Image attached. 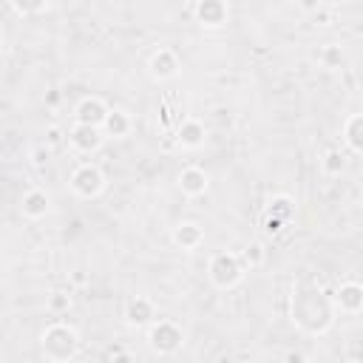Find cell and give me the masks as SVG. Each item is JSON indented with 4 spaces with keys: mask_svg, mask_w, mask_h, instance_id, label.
Returning a JSON list of instances; mask_svg holds the SVG:
<instances>
[{
    "mask_svg": "<svg viewBox=\"0 0 363 363\" xmlns=\"http://www.w3.org/2000/svg\"><path fill=\"white\" fill-rule=\"evenodd\" d=\"M335 298L326 295L318 284H298L289 298V315L298 329L306 335H323L335 323Z\"/></svg>",
    "mask_w": 363,
    "mask_h": 363,
    "instance_id": "cell-1",
    "label": "cell"
},
{
    "mask_svg": "<svg viewBox=\"0 0 363 363\" xmlns=\"http://www.w3.org/2000/svg\"><path fill=\"white\" fill-rule=\"evenodd\" d=\"M40 343H43V354H45L48 360H54V363L71 360V357H77V352H79V335H77V329L68 326V323H62V320L51 323V326L43 332Z\"/></svg>",
    "mask_w": 363,
    "mask_h": 363,
    "instance_id": "cell-2",
    "label": "cell"
},
{
    "mask_svg": "<svg viewBox=\"0 0 363 363\" xmlns=\"http://www.w3.org/2000/svg\"><path fill=\"white\" fill-rule=\"evenodd\" d=\"M244 261H241V255H235V252H216L213 258H210V264H207V275H210V281L218 286V289H233L235 284H241V278H244Z\"/></svg>",
    "mask_w": 363,
    "mask_h": 363,
    "instance_id": "cell-3",
    "label": "cell"
},
{
    "mask_svg": "<svg viewBox=\"0 0 363 363\" xmlns=\"http://www.w3.org/2000/svg\"><path fill=\"white\" fill-rule=\"evenodd\" d=\"M68 184H71V190H74L79 199H96V196L105 190V173H102L94 162H82V164L74 167Z\"/></svg>",
    "mask_w": 363,
    "mask_h": 363,
    "instance_id": "cell-4",
    "label": "cell"
},
{
    "mask_svg": "<svg viewBox=\"0 0 363 363\" xmlns=\"http://www.w3.org/2000/svg\"><path fill=\"white\" fill-rule=\"evenodd\" d=\"M182 340H184V335H182V329L173 323V320H156L153 326H150V332H147V343H150V349L153 352H159V354H173L179 346H182Z\"/></svg>",
    "mask_w": 363,
    "mask_h": 363,
    "instance_id": "cell-5",
    "label": "cell"
},
{
    "mask_svg": "<svg viewBox=\"0 0 363 363\" xmlns=\"http://www.w3.org/2000/svg\"><path fill=\"white\" fill-rule=\"evenodd\" d=\"M68 142H71V147L77 150V153H94V150H99V145L105 142V130L99 128V125H85V122H77L74 128H71V133H68Z\"/></svg>",
    "mask_w": 363,
    "mask_h": 363,
    "instance_id": "cell-6",
    "label": "cell"
},
{
    "mask_svg": "<svg viewBox=\"0 0 363 363\" xmlns=\"http://www.w3.org/2000/svg\"><path fill=\"white\" fill-rule=\"evenodd\" d=\"M111 113V108L99 99V96H85L79 105H77V111H74V116H77V122H85V125H105V116Z\"/></svg>",
    "mask_w": 363,
    "mask_h": 363,
    "instance_id": "cell-7",
    "label": "cell"
},
{
    "mask_svg": "<svg viewBox=\"0 0 363 363\" xmlns=\"http://www.w3.org/2000/svg\"><path fill=\"white\" fill-rule=\"evenodd\" d=\"M179 74V57L170 48H159L150 57V77L153 79H173Z\"/></svg>",
    "mask_w": 363,
    "mask_h": 363,
    "instance_id": "cell-8",
    "label": "cell"
},
{
    "mask_svg": "<svg viewBox=\"0 0 363 363\" xmlns=\"http://www.w3.org/2000/svg\"><path fill=\"white\" fill-rule=\"evenodd\" d=\"M196 17H199L201 26L218 28L227 20V3L224 0H199L196 3Z\"/></svg>",
    "mask_w": 363,
    "mask_h": 363,
    "instance_id": "cell-9",
    "label": "cell"
},
{
    "mask_svg": "<svg viewBox=\"0 0 363 363\" xmlns=\"http://www.w3.org/2000/svg\"><path fill=\"white\" fill-rule=\"evenodd\" d=\"M179 187H182L184 196L196 199V196H204V193H207L210 179H207V173H204L201 167H184V170L179 173Z\"/></svg>",
    "mask_w": 363,
    "mask_h": 363,
    "instance_id": "cell-10",
    "label": "cell"
},
{
    "mask_svg": "<svg viewBox=\"0 0 363 363\" xmlns=\"http://www.w3.org/2000/svg\"><path fill=\"white\" fill-rule=\"evenodd\" d=\"M335 306L340 312H360L363 309V286L354 281H346L335 292Z\"/></svg>",
    "mask_w": 363,
    "mask_h": 363,
    "instance_id": "cell-11",
    "label": "cell"
},
{
    "mask_svg": "<svg viewBox=\"0 0 363 363\" xmlns=\"http://www.w3.org/2000/svg\"><path fill=\"white\" fill-rule=\"evenodd\" d=\"M48 204H51V199H48V193L40 190V187L28 190V193L20 199V210H23L26 218H43V216L48 213Z\"/></svg>",
    "mask_w": 363,
    "mask_h": 363,
    "instance_id": "cell-12",
    "label": "cell"
},
{
    "mask_svg": "<svg viewBox=\"0 0 363 363\" xmlns=\"http://www.w3.org/2000/svg\"><path fill=\"white\" fill-rule=\"evenodd\" d=\"M125 320H128L130 326H147L150 320H156V309H153V303H150L147 298L136 295V298L128 303V309H125Z\"/></svg>",
    "mask_w": 363,
    "mask_h": 363,
    "instance_id": "cell-13",
    "label": "cell"
},
{
    "mask_svg": "<svg viewBox=\"0 0 363 363\" xmlns=\"http://www.w3.org/2000/svg\"><path fill=\"white\" fill-rule=\"evenodd\" d=\"M204 136H207V130H204V125L199 122V119H184L182 125H179V130H176V142L182 145V147H201L204 145Z\"/></svg>",
    "mask_w": 363,
    "mask_h": 363,
    "instance_id": "cell-14",
    "label": "cell"
},
{
    "mask_svg": "<svg viewBox=\"0 0 363 363\" xmlns=\"http://www.w3.org/2000/svg\"><path fill=\"white\" fill-rule=\"evenodd\" d=\"M173 241H176L182 250H196V247L204 241V230H201L199 224H193V221H182V224H176V230H173Z\"/></svg>",
    "mask_w": 363,
    "mask_h": 363,
    "instance_id": "cell-15",
    "label": "cell"
},
{
    "mask_svg": "<svg viewBox=\"0 0 363 363\" xmlns=\"http://www.w3.org/2000/svg\"><path fill=\"white\" fill-rule=\"evenodd\" d=\"M105 136H113V139H122L130 133V116L125 111H111L105 116V125H102Z\"/></svg>",
    "mask_w": 363,
    "mask_h": 363,
    "instance_id": "cell-16",
    "label": "cell"
},
{
    "mask_svg": "<svg viewBox=\"0 0 363 363\" xmlns=\"http://www.w3.org/2000/svg\"><path fill=\"white\" fill-rule=\"evenodd\" d=\"M343 139L354 153H363V113H354L343 125Z\"/></svg>",
    "mask_w": 363,
    "mask_h": 363,
    "instance_id": "cell-17",
    "label": "cell"
},
{
    "mask_svg": "<svg viewBox=\"0 0 363 363\" xmlns=\"http://www.w3.org/2000/svg\"><path fill=\"white\" fill-rule=\"evenodd\" d=\"M267 216H272V218L289 224V218L295 216V201H292L289 196H272V199H269V207H267Z\"/></svg>",
    "mask_w": 363,
    "mask_h": 363,
    "instance_id": "cell-18",
    "label": "cell"
},
{
    "mask_svg": "<svg viewBox=\"0 0 363 363\" xmlns=\"http://www.w3.org/2000/svg\"><path fill=\"white\" fill-rule=\"evenodd\" d=\"M320 164H323V170H326V173L337 176V173L346 167V156H343L340 150H329V153L323 156V162H320Z\"/></svg>",
    "mask_w": 363,
    "mask_h": 363,
    "instance_id": "cell-19",
    "label": "cell"
},
{
    "mask_svg": "<svg viewBox=\"0 0 363 363\" xmlns=\"http://www.w3.org/2000/svg\"><path fill=\"white\" fill-rule=\"evenodd\" d=\"M11 6H14L20 14H40V11L48 6V0H11Z\"/></svg>",
    "mask_w": 363,
    "mask_h": 363,
    "instance_id": "cell-20",
    "label": "cell"
},
{
    "mask_svg": "<svg viewBox=\"0 0 363 363\" xmlns=\"http://www.w3.org/2000/svg\"><path fill=\"white\" fill-rule=\"evenodd\" d=\"M241 261L247 264V267H258L261 261H264V247L255 241V244H250L247 250H244V255H241Z\"/></svg>",
    "mask_w": 363,
    "mask_h": 363,
    "instance_id": "cell-21",
    "label": "cell"
},
{
    "mask_svg": "<svg viewBox=\"0 0 363 363\" xmlns=\"http://www.w3.org/2000/svg\"><path fill=\"white\" fill-rule=\"evenodd\" d=\"M320 60H323V65H326V68H337V65H340V60H343V54H340V48H337V45H326V48H323V54H320Z\"/></svg>",
    "mask_w": 363,
    "mask_h": 363,
    "instance_id": "cell-22",
    "label": "cell"
},
{
    "mask_svg": "<svg viewBox=\"0 0 363 363\" xmlns=\"http://www.w3.org/2000/svg\"><path fill=\"white\" fill-rule=\"evenodd\" d=\"M48 306H51L54 312H62V309H68V306H71V298H68V295H62V292H54Z\"/></svg>",
    "mask_w": 363,
    "mask_h": 363,
    "instance_id": "cell-23",
    "label": "cell"
},
{
    "mask_svg": "<svg viewBox=\"0 0 363 363\" xmlns=\"http://www.w3.org/2000/svg\"><path fill=\"white\" fill-rule=\"evenodd\" d=\"M264 230H267L269 235H278V233L284 230V221H278V218H272V216H264Z\"/></svg>",
    "mask_w": 363,
    "mask_h": 363,
    "instance_id": "cell-24",
    "label": "cell"
},
{
    "mask_svg": "<svg viewBox=\"0 0 363 363\" xmlns=\"http://www.w3.org/2000/svg\"><path fill=\"white\" fill-rule=\"evenodd\" d=\"M298 6L306 11V14H315L320 9V0H298Z\"/></svg>",
    "mask_w": 363,
    "mask_h": 363,
    "instance_id": "cell-25",
    "label": "cell"
},
{
    "mask_svg": "<svg viewBox=\"0 0 363 363\" xmlns=\"http://www.w3.org/2000/svg\"><path fill=\"white\" fill-rule=\"evenodd\" d=\"M34 156H37V159H34V164L40 167L43 162H48V147H45V150H43V147H40V150H34Z\"/></svg>",
    "mask_w": 363,
    "mask_h": 363,
    "instance_id": "cell-26",
    "label": "cell"
}]
</instances>
